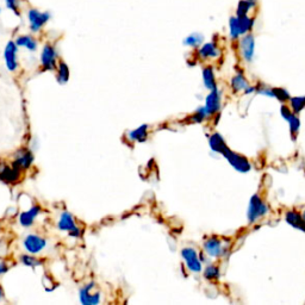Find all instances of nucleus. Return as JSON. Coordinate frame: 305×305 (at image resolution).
Masks as SVG:
<instances>
[{
  "mask_svg": "<svg viewBox=\"0 0 305 305\" xmlns=\"http://www.w3.org/2000/svg\"><path fill=\"white\" fill-rule=\"evenodd\" d=\"M222 155L229 161V164L235 170L241 172V173H246V172L251 171V164H249V161L246 159L245 156L235 154L233 150H230L228 147L222 152Z\"/></svg>",
  "mask_w": 305,
  "mask_h": 305,
  "instance_id": "obj_1",
  "label": "nucleus"
},
{
  "mask_svg": "<svg viewBox=\"0 0 305 305\" xmlns=\"http://www.w3.org/2000/svg\"><path fill=\"white\" fill-rule=\"evenodd\" d=\"M57 228L62 231H67L69 236L72 237H80L82 236V230L76 226L75 219L69 212H64L60 216V219L57 222Z\"/></svg>",
  "mask_w": 305,
  "mask_h": 305,
  "instance_id": "obj_2",
  "label": "nucleus"
},
{
  "mask_svg": "<svg viewBox=\"0 0 305 305\" xmlns=\"http://www.w3.org/2000/svg\"><path fill=\"white\" fill-rule=\"evenodd\" d=\"M95 289V284L93 281L90 282L85 286H83L79 291V299L82 304L84 305H97L99 302H100V292L95 291L93 292V290Z\"/></svg>",
  "mask_w": 305,
  "mask_h": 305,
  "instance_id": "obj_3",
  "label": "nucleus"
},
{
  "mask_svg": "<svg viewBox=\"0 0 305 305\" xmlns=\"http://www.w3.org/2000/svg\"><path fill=\"white\" fill-rule=\"evenodd\" d=\"M24 248L29 254H38L47 247L46 238L36 234H30L24 238Z\"/></svg>",
  "mask_w": 305,
  "mask_h": 305,
  "instance_id": "obj_4",
  "label": "nucleus"
},
{
  "mask_svg": "<svg viewBox=\"0 0 305 305\" xmlns=\"http://www.w3.org/2000/svg\"><path fill=\"white\" fill-rule=\"evenodd\" d=\"M268 212V208L262 203V200L260 199L259 196H253L251 199V204L248 208V219L251 223H254L260 217H262L263 215H266Z\"/></svg>",
  "mask_w": 305,
  "mask_h": 305,
  "instance_id": "obj_5",
  "label": "nucleus"
},
{
  "mask_svg": "<svg viewBox=\"0 0 305 305\" xmlns=\"http://www.w3.org/2000/svg\"><path fill=\"white\" fill-rule=\"evenodd\" d=\"M56 58L57 53L56 50H55V48L50 46V44H46V46L43 47L41 54V62L43 69H46V71H54V69H56Z\"/></svg>",
  "mask_w": 305,
  "mask_h": 305,
  "instance_id": "obj_6",
  "label": "nucleus"
},
{
  "mask_svg": "<svg viewBox=\"0 0 305 305\" xmlns=\"http://www.w3.org/2000/svg\"><path fill=\"white\" fill-rule=\"evenodd\" d=\"M240 50L242 57L247 62H251L254 57L255 51V38L252 34H246L240 39Z\"/></svg>",
  "mask_w": 305,
  "mask_h": 305,
  "instance_id": "obj_7",
  "label": "nucleus"
},
{
  "mask_svg": "<svg viewBox=\"0 0 305 305\" xmlns=\"http://www.w3.org/2000/svg\"><path fill=\"white\" fill-rule=\"evenodd\" d=\"M28 18L30 22V29L31 31L37 32L41 30V28L50 19V14L48 12H39V11L31 9L28 12Z\"/></svg>",
  "mask_w": 305,
  "mask_h": 305,
  "instance_id": "obj_8",
  "label": "nucleus"
},
{
  "mask_svg": "<svg viewBox=\"0 0 305 305\" xmlns=\"http://www.w3.org/2000/svg\"><path fill=\"white\" fill-rule=\"evenodd\" d=\"M181 256L190 271L194 272V273H198V272L201 271V261L193 248H184L181 251Z\"/></svg>",
  "mask_w": 305,
  "mask_h": 305,
  "instance_id": "obj_9",
  "label": "nucleus"
},
{
  "mask_svg": "<svg viewBox=\"0 0 305 305\" xmlns=\"http://www.w3.org/2000/svg\"><path fill=\"white\" fill-rule=\"evenodd\" d=\"M17 43L10 41L6 44L5 50H4V58H5L6 67L9 71L13 72L16 71L18 67V61H17Z\"/></svg>",
  "mask_w": 305,
  "mask_h": 305,
  "instance_id": "obj_10",
  "label": "nucleus"
},
{
  "mask_svg": "<svg viewBox=\"0 0 305 305\" xmlns=\"http://www.w3.org/2000/svg\"><path fill=\"white\" fill-rule=\"evenodd\" d=\"M32 162H34V155H32L31 150L27 148H22L18 150L16 154V159L12 162L13 166H16L19 170H28L29 167L31 166Z\"/></svg>",
  "mask_w": 305,
  "mask_h": 305,
  "instance_id": "obj_11",
  "label": "nucleus"
},
{
  "mask_svg": "<svg viewBox=\"0 0 305 305\" xmlns=\"http://www.w3.org/2000/svg\"><path fill=\"white\" fill-rule=\"evenodd\" d=\"M205 110L209 113V116L214 115L219 110L220 108V94L217 88L212 90L210 94L207 97V100H205Z\"/></svg>",
  "mask_w": 305,
  "mask_h": 305,
  "instance_id": "obj_12",
  "label": "nucleus"
},
{
  "mask_svg": "<svg viewBox=\"0 0 305 305\" xmlns=\"http://www.w3.org/2000/svg\"><path fill=\"white\" fill-rule=\"evenodd\" d=\"M204 249L208 253V255L212 258H218L224 253V247L222 246V242L217 237L208 238L204 243Z\"/></svg>",
  "mask_w": 305,
  "mask_h": 305,
  "instance_id": "obj_13",
  "label": "nucleus"
},
{
  "mask_svg": "<svg viewBox=\"0 0 305 305\" xmlns=\"http://www.w3.org/2000/svg\"><path fill=\"white\" fill-rule=\"evenodd\" d=\"M39 212H41V207H38V205H34V207L29 209L28 211L22 212L19 216L21 226L25 228L31 227L32 224H34L36 217L39 215Z\"/></svg>",
  "mask_w": 305,
  "mask_h": 305,
  "instance_id": "obj_14",
  "label": "nucleus"
},
{
  "mask_svg": "<svg viewBox=\"0 0 305 305\" xmlns=\"http://www.w3.org/2000/svg\"><path fill=\"white\" fill-rule=\"evenodd\" d=\"M258 7V0H240L236 7V13L235 16L237 17H246L249 16L252 11H254Z\"/></svg>",
  "mask_w": 305,
  "mask_h": 305,
  "instance_id": "obj_15",
  "label": "nucleus"
},
{
  "mask_svg": "<svg viewBox=\"0 0 305 305\" xmlns=\"http://www.w3.org/2000/svg\"><path fill=\"white\" fill-rule=\"evenodd\" d=\"M220 50L215 42H209L203 44L198 50V55L201 58H215L219 56Z\"/></svg>",
  "mask_w": 305,
  "mask_h": 305,
  "instance_id": "obj_16",
  "label": "nucleus"
},
{
  "mask_svg": "<svg viewBox=\"0 0 305 305\" xmlns=\"http://www.w3.org/2000/svg\"><path fill=\"white\" fill-rule=\"evenodd\" d=\"M286 222L291 224L293 228L298 229L300 231H305V220L303 216H300L296 211H289L286 214Z\"/></svg>",
  "mask_w": 305,
  "mask_h": 305,
  "instance_id": "obj_17",
  "label": "nucleus"
},
{
  "mask_svg": "<svg viewBox=\"0 0 305 305\" xmlns=\"http://www.w3.org/2000/svg\"><path fill=\"white\" fill-rule=\"evenodd\" d=\"M148 130H149L148 124H142L141 127L136 128L135 130L129 132V137L130 139H132V141L143 143L147 141V138H148Z\"/></svg>",
  "mask_w": 305,
  "mask_h": 305,
  "instance_id": "obj_18",
  "label": "nucleus"
},
{
  "mask_svg": "<svg viewBox=\"0 0 305 305\" xmlns=\"http://www.w3.org/2000/svg\"><path fill=\"white\" fill-rule=\"evenodd\" d=\"M56 79H57V83L60 84V85H65V84L68 83V80H69V68L64 61L58 62V65H57Z\"/></svg>",
  "mask_w": 305,
  "mask_h": 305,
  "instance_id": "obj_19",
  "label": "nucleus"
},
{
  "mask_svg": "<svg viewBox=\"0 0 305 305\" xmlns=\"http://www.w3.org/2000/svg\"><path fill=\"white\" fill-rule=\"evenodd\" d=\"M203 80H204V85L209 90H215L216 87V80H215V75H214V69H212L210 66L205 67L203 69Z\"/></svg>",
  "mask_w": 305,
  "mask_h": 305,
  "instance_id": "obj_20",
  "label": "nucleus"
},
{
  "mask_svg": "<svg viewBox=\"0 0 305 305\" xmlns=\"http://www.w3.org/2000/svg\"><path fill=\"white\" fill-rule=\"evenodd\" d=\"M210 147H211V149L214 150V152H216V153H220L222 154V152L224 149L227 148V145H226V142H224V139L222 138V136H220L219 134H217V132H216V134H214L211 136L210 137Z\"/></svg>",
  "mask_w": 305,
  "mask_h": 305,
  "instance_id": "obj_21",
  "label": "nucleus"
},
{
  "mask_svg": "<svg viewBox=\"0 0 305 305\" xmlns=\"http://www.w3.org/2000/svg\"><path fill=\"white\" fill-rule=\"evenodd\" d=\"M16 43L17 46L27 48V49H29L30 51H35L37 49V42H36L31 36H27V35L19 36V37L16 39Z\"/></svg>",
  "mask_w": 305,
  "mask_h": 305,
  "instance_id": "obj_22",
  "label": "nucleus"
},
{
  "mask_svg": "<svg viewBox=\"0 0 305 305\" xmlns=\"http://www.w3.org/2000/svg\"><path fill=\"white\" fill-rule=\"evenodd\" d=\"M231 87H233V90L235 92L246 90V88L248 87V84L246 82L245 76L242 75L241 73H238V74L235 75L233 80H231Z\"/></svg>",
  "mask_w": 305,
  "mask_h": 305,
  "instance_id": "obj_23",
  "label": "nucleus"
},
{
  "mask_svg": "<svg viewBox=\"0 0 305 305\" xmlns=\"http://www.w3.org/2000/svg\"><path fill=\"white\" fill-rule=\"evenodd\" d=\"M203 35L200 34H192L190 36H187V37L184 39V44L185 46H189V47H192V48H198L201 46V43H203Z\"/></svg>",
  "mask_w": 305,
  "mask_h": 305,
  "instance_id": "obj_24",
  "label": "nucleus"
},
{
  "mask_svg": "<svg viewBox=\"0 0 305 305\" xmlns=\"http://www.w3.org/2000/svg\"><path fill=\"white\" fill-rule=\"evenodd\" d=\"M21 261L22 263H24L25 266L28 267H38L39 265H42L41 260H38L37 258H34V254L32 255H21Z\"/></svg>",
  "mask_w": 305,
  "mask_h": 305,
  "instance_id": "obj_25",
  "label": "nucleus"
},
{
  "mask_svg": "<svg viewBox=\"0 0 305 305\" xmlns=\"http://www.w3.org/2000/svg\"><path fill=\"white\" fill-rule=\"evenodd\" d=\"M204 277L207 279H210V280H214V279H217L219 277V270L217 266H214V265H210L205 268L204 271Z\"/></svg>",
  "mask_w": 305,
  "mask_h": 305,
  "instance_id": "obj_26",
  "label": "nucleus"
},
{
  "mask_svg": "<svg viewBox=\"0 0 305 305\" xmlns=\"http://www.w3.org/2000/svg\"><path fill=\"white\" fill-rule=\"evenodd\" d=\"M291 105L293 111L296 113L302 111V110L305 108V97H297V98H292L291 99Z\"/></svg>",
  "mask_w": 305,
  "mask_h": 305,
  "instance_id": "obj_27",
  "label": "nucleus"
},
{
  "mask_svg": "<svg viewBox=\"0 0 305 305\" xmlns=\"http://www.w3.org/2000/svg\"><path fill=\"white\" fill-rule=\"evenodd\" d=\"M208 116H209V113L207 112L205 108H200V109H198V111L192 116V120L196 123H200V122H203V120L207 118Z\"/></svg>",
  "mask_w": 305,
  "mask_h": 305,
  "instance_id": "obj_28",
  "label": "nucleus"
},
{
  "mask_svg": "<svg viewBox=\"0 0 305 305\" xmlns=\"http://www.w3.org/2000/svg\"><path fill=\"white\" fill-rule=\"evenodd\" d=\"M273 94H274V97L277 98V99H279V100H280V101H285V100H288V99L290 98V95H289L288 92H286L285 90H282V88H274V90H273Z\"/></svg>",
  "mask_w": 305,
  "mask_h": 305,
  "instance_id": "obj_29",
  "label": "nucleus"
},
{
  "mask_svg": "<svg viewBox=\"0 0 305 305\" xmlns=\"http://www.w3.org/2000/svg\"><path fill=\"white\" fill-rule=\"evenodd\" d=\"M6 6L14 12L16 16H19V5H18V0H5Z\"/></svg>",
  "mask_w": 305,
  "mask_h": 305,
  "instance_id": "obj_30",
  "label": "nucleus"
},
{
  "mask_svg": "<svg viewBox=\"0 0 305 305\" xmlns=\"http://www.w3.org/2000/svg\"><path fill=\"white\" fill-rule=\"evenodd\" d=\"M289 123H290V129H291V134L295 136L299 129V119L293 115L292 118L289 120Z\"/></svg>",
  "mask_w": 305,
  "mask_h": 305,
  "instance_id": "obj_31",
  "label": "nucleus"
},
{
  "mask_svg": "<svg viewBox=\"0 0 305 305\" xmlns=\"http://www.w3.org/2000/svg\"><path fill=\"white\" fill-rule=\"evenodd\" d=\"M281 115L286 120H290L292 118L293 113H291V111H290V110L286 108V106H282V108H281Z\"/></svg>",
  "mask_w": 305,
  "mask_h": 305,
  "instance_id": "obj_32",
  "label": "nucleus"
},
{
  "mask_svg": "<svg viewBox=\"0 0 305 305\" xmlns=\"http://www.w3.org/2000/svg\"><path fill=\"white\" fill-rule=\"evenodd\" d=\"M7 270H9L7 265L0 262V274H4V273H5V272H7Z\"/></svg>",
  "mask_w": 305,
  "mask_h": 305,
  "instance_id": "obj_33",
  "label": "nucleus"
},
{
  "mask_svg": "<svg viewBox=\"0 0 305 305\" xmlns=\"http://www.w3.org/2000/svg\"><path fill=\"white\" fill-rule=\"evenodd\" d=\"M3 296H4V291H3V288H2V286H0V300H2Z\"/></svg>",
  "mask_w": 305,
  "mask_h": 305,
  "instance_id": "obj_34",
  "label": "nucleus"
},
{
  "mask_svg": "<svg viewBox=\"0 0 305 305\" xmlns=\"http://www.w3.org/2000/svg\"><path fill=\"white\" fill-rule=\"evenodd\" d=\"M303 217H304V220H305V211H304V214H303Z\"/></svg>",
  "mask_w": 305,
  "mask_h": 305,
  "instance_id": "obj_35",
  "label": "nucleus"
}]
</instances>
